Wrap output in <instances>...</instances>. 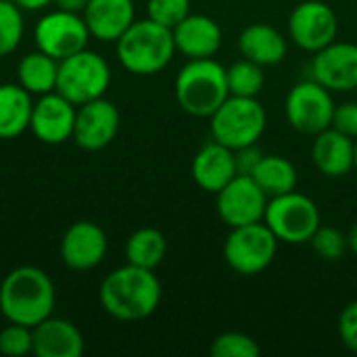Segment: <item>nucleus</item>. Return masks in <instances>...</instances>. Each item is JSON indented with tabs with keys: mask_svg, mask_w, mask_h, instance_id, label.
Returning <instances> with one entry per match:
<instances>
[{
	"mask_svg": "<svg viewBox=\"0 0 357 357\" xmlns=\"http://www.w3.org/2000/svg\"><path fill=\"white\" fill-rule=\"evenodd\" d=\"M333 92L314 77L295 84L284 98V115L299 134L316 136L333 126L335 115Z\"/></svg>",
	"mask_w": 357,
	"mask_h": 357,
	"instance_id": "9",
	"label": "nucleus"
},
{
	"mask_svg": "<svg viewBox=\"0 0 357 357\" xmlns=\"http://www.w3.org/2000/svg\"><path fill=\"white\" fill-rule=\"evenodd\" d=\"M167 253V241L157 228H138L126 241V261L138 268L155 270Z\"/></svg>",
	"mask_w": 357,
	"mask_h": 357,
	"instance_id": "26",
	"label": "nucleus"
},
{
	"mask_svg": "<svg viewBox=\"0 0 357 357\" xmlns=\"http://www.w3.org/2000/svg\"><path fill=\"white\" fill-rule=\"evenodd\" d=\"M190 174L199 188L218 195L238 174L234 151L215 140L205 142L192 159Z\"/></svg>",
	"mask_w": 357,
	"mask_h": 357,
	"instance_id": "18",
	"label": "nucleus"
},
{
	"mask_svg": "<svg viewBox=\"0 0 357 357\" xmlns=\"http://www.w3.org/2000/svg\"><path fill=\"white\" fill-rule=\"evenodd\" d=\"M161 282L155 270L126 264L105 276L98 289L102 310L119 322H138L153 316L161 303Z\"/></svg>",
	"mask_w": 357,
	"mask_h": 357,
	"instance_id": "1",
	"label": "nucleus"
},
{
	"mask_svg": "<svg viewBox=\"0 0 357 357\" xmlns=\"http://www.w3.org/2000/svg\"><path fill=\"white\" fill-rule=\"evenodd\" d=\"M226 82H228V90L232 96L255 98L261 92L264 82H266L264 67L243 56L241 61L226 67Z\"/></svg>",
	"mask_w": 357,
	"mask_h": 357,
	"instance_id": "27",
	"label": "nucleus"
},
{
	"mask_svg": "<svg viewBox=\"0 0 357 357\" xmlns=\"http://www.w3.org/2000/svg\"><path fill=\"white\" fill-rule=\"evenodd\" d=\"M33 100L19 84H0V140H10L29 130Z\"/></svg>",
	"mask_w": 357,
	"mask_h": 357,
	"instance_id": "23",
	"label": "nucleus"
},
{
	"mask_svg": "<svg viewBox=\"0 0 357 357\" xmlns=\"http://www.w3.org/2000/svg\"><path fill=\"white\" fill-rule=\"evenodd\" d=\"M312 159L326 178H343L356 167V140L343 132L328 128L314 136Z\"/></svg>",
	"mask_w": 357,
	"mask_h": 357,
	"instance_id": "21",
	"label": "nucleus"
},
{
	"mask_svg": "<svg viewBox=\"0 0 357 357\" xmlns=\"http://www.w3.org/2000/svg\"><path fill=\"white\" fill-rule=\"evenodd\" d=\"M33 333V356L38 357H79L84 354L82 331L63 318L48 316L31 328Z\"/></svg>",
	"mask_w": 357,
	"mask_h": 357,
	"instance_id": "20",
	"label": "nucleus"
},
{
	"mask_svg": "<svg viewBox=\"0 0 357 357\" xmlns=\"http://www.w3.org/2000/svg\"><path fill=\"white\" fill-rule=\"evenodd\" d=\"M119 123V109L105 96L94 98L77 107L71 140L84 151H102L115 140Z\"/></svg>",
	"mask_w": 357,
	"mask_h": 357,
	"instance_id": "13",
	"label": "nucleus"
},
{
	"mask_svg": "<svg viewBox=\"0 0 357 357\" xmlns=\"http://www.w3.org/2000/svg\"><path fill=\"white\" fill-rule=\"evenodd\" d=\"M314 253L324 259V261H337L345 255L347 249V234H343L339 228L333 226H322L314 232L312 241H310Z\"/></svg>",
	"mask_w": 357,
	"mask_h": 357,
	"instance_id": "30",
	"label": "nucleus"
},
{
	"mask_svg": "<svg viewBox=\"0 0 357 357\" xmlns=\"http://www.w3.org/2000/svg\"><path fill=\"white\" fill-rule=\"evenodd\" d=\"M54 303V282L42 268L19 266L0 282V314L6 322L33 328L52 316Z\"/></svg>",
	"mask_w": 357,
	"mask_h": 357,
	"instance_id": "2",
	"label": "nucleus"
},
{
	"mask_svg": "<svg viewBox=\"0 0 357 357\" xmlns=\"http://www.w3.org/2000/svg\"><path fill=\"white\" fill-rule=\"evenodd\" d=\"M90 38L92 36L84 17L79 13H69L63 8H54L42 15L33 27L38 50L50 54L56 61L88 48Z\"/></svg>",
	"mask_w": 357,
	"mask_h": 357,
	"instance_id": "10",
	"label": "nucleus"
},
{
	"mask_svg": "<svg viewBox=\"0 0 357 357\" xmlns=\"http://www.w3.org/2000/svg\"><path fill=\"white\" fill-rule=\"evenodd\" d=\"M52 4L56 8H63V10H69V13H84L88 0H52Z\"/></svg>",
	"mask_w": 357,
	"mask_h": 357,
	"instance_id": "36",
	"label": "nucleus"
},
{
	"mask_svg": "<svg viewBox=\"0 0 357 357\" xmlns=\"http://www.w3.org/2000/svg\"><path fill=\"white\" fill-rule=\"evenodd\" d=\"M23 13L25 10H44L48 4H52V0H13Z\"/></svg>",
	"mask_w": 357,
	"mask_h": 357,
	"instance_id": "37",
	"label": "nucleus"
},
{
	"mask_svg": "<svg viewBox=\"0 0 357 357\" xmlns=\"http://www.w3.org/2000/svg\"><path fill=\"white\" fill-rule=\"evenodd\" d=\"M339 337L349 351L357 354V299L347 303L339 316Z\"/></svg>",
	"mask_w": 357,
	"mask_h": 357,
	"instance_id": "33",
	"label": "nucleus"
},
{
	"mask_svg": "<svg viewBox=\"0 0 357 357\" xmlns=\"http://www.w3.org/2000/svg\"><path fill=\"white\" fill-rule=\"evenodd\" d=\"M107 249L109 243L105 230L90 220H79L65 230L59 245V255L69 270L86 272L105 259Z\"/></svg>",
	"mask_w": 357,
	"mask_h": 357,
	"instance_id": "14",
	"label": "nucleus"
},
{
	"mask_svg": "<svg viewBox=\"0 0 357 357\" xmlns=\"http://www.w3.org/2000/svg\"><path fill=\"white\" fill-rule=\"evenodd\" d=\"M23 10L13 0H0V56L15 52L23 40Z\"/></svg>",
	"mask_w": 357,
	"mask_h": 357,
	"instance_id": "28",
	"label": "nucleus"
},
{
	"mask_svg": "<svg viewBox=\"0 0 357 357\" xmlns=\"http://www.w3.org/2000/svg\"><path fill=\"white\" fill-rule=\"evenodd\" d=\"M59 61L42 50L27 52L17 65V84L31 96L48 94L56 88Z\"/></svg>",
	"mask_w": 357,
	"mask_h": 357,
	"instance_id": "24",
	"label": "nucleus"
},
{
	"mask_svg": "<svg viewBox=\"0 0 357 357\" xmlns=\"http://www.w3.org/2000/svg\"><path fill=\"white\" fill-rule=\"evenodd\" d=\"M174 94L180 109L192 117H211L230 96L226 67L211 59H188L178 71Z\"/></svg>",
	"mask_w": 357,
	"mask_h": 357,
	"instance_id": "4",
	"label": "nucleus"
},
{
	"mask_svg": "<svg viewBox=\"0 0 357 357\" xmlns=\"http://www.w3.org/2000/svg\"><path fill=\"white\" fill-rule=\"evenodd\" d=\"M264 153L257 149V144H251V146H243L238 151H234V159H236V172L238 174H245V176H251L253 169L257 167V163L261 161Z\"/></svg>",
	"mask_w": 357,
	"mask_h": 357,
	"instance_id": "35",
	"label": "nucleus"
},
{
	"mask_svg": "<svg viewBox=\"0 0 357 357\" xmlns=\"http://www.w3.org/2000/svg\"><path fill=\"white\" fill-rule=\"evenodd\" d=\"M174 44L176 52L186 59H211L222 48V27L215 19L207 15L190 13L184 17L174 29Z\"/></svg>",
	"mask_w": 357,
	"mask_h": 357,
	"instance_id": "17",
	"label": "nucleus"
},
{
	"mask_svg": "<svg viewBox=\"0 0 357 357\" xmlns=\"http://www.w3.org/2000/svg\"><path fill=\"white\" fill-rule=\"evenodd\" d=\"M251 178L259 184L268 199L287 195L297 186V169L282 155H264L257 167L253 169Z\"/></svg>",
	"mask_w": 357,
	"mask_h": 357,
	"instance_id": "25",
	"label": "nucleus"
},
{
	"mask_svg": "<svg viewBox=\"0 0 357 357\" xmlns=\"http://www.w3.org/2000/svg\"><path fill=\"white\" fill-rule=\"evenodd\" d=\"M335 130L343 132L349 138H357V100H347L335 107L333 126Z\"/></svg>",
	"mask_w": 357,
	"mask_h": 357,
	"instance_id": "34",
	"label": "nucleus"
},
{
	"mask_svg": "<svg viewBox=\"0 0 357 357\" xmlns=\"http://www.w3.org/2000/svg\"><path fill=\"white\" fill-rule=\"evenodd\" d=\"M0 354L8 357H25L33 354V333L29 326L8 322L0 331Z\"/></svg>",
	"mask_w": 357,
	"mask_h": 357,
	"instance_id": "31",
	"label": "nucleus"
},
{
	"mask_svg": "<svg viewBox=\"0 0 357 357\" xmlns=\"http://www.w3.org/2000/svg\"><path fill=\"white\" fill-rule=\"evenodd\" d=\"M278 243L280 241L266 222L236 226L230 228V234L224 241V259L236 274L255 276L272 266L278 253Z\"/></svg>",
	"mask_w": 357,
	"mask_h": 357,
	"instance_id": "8",
	"label": "nucleus"
},
{
	"mask_svg": "<svg viewBox=\"0 0 357 357\" xmlns=\"http://www.w3.org/2000/svg\"><path fill=\"white\" fill-rule=\"evenodd\" d=\"M188 15L190 0H146V17L169 29H174Z\"/></svg>",
	"mask_w": 357,
	"mask_h": 357,
	"instance_id": "32",
	"label": "nucleus"
},
{
	"mask_svg": "<svg viewBox=\"0 0 357 357\" xmlns=\"http://www.w3.org/2000/svg\"><path fill=\"white\" fill-rule=\"evenodd\" d=\"M115 52L126 71L134 75H155L163 71L176 54L174 33L169 27L146 17L134 21L121 33L115 42Z\"/></svg>",
	"mask_w": 357,
	"mask_h": 357,
	"instance_id": "3",
	"label": "nucleus"
},
{
	"mask_svg": "<svg viewBox=\"0 0 357 357\" xmlns=\"http://www.w3.org/2000/svg\"><path fill=\"white\" fill-rule=\"evenodd\" d=\"M289 36L301 50L318 52L339 36L337 13L322 0H303L289 17Z\"/></svg>",
	"mask_w": 357,
	"mask_h": 357,
	"instance_id": "11",
	"label": "nucleus"
},
{
	"mask_svg": "<svg viewBox=\"0 0 357 357\" xmlns=\"http://www.w3.org/2000/svg\"><path fill=\"white\" fill-rule=\"evenodd\" d=\"M347 249L357 257V222L351 226V230L347 232Z\"/></svg>",
	"mask_w": 357,
	"mask_h": 357,
	"instance_id": "38",
	"label": "nucleus"
},
{
	"mask_svg": "<svg viewBox=\"0 0 357 357\" xmlns=\"http://www.w3.org/2000/svg\"><path fill=\"white\" fill-rule=\"evenodd\" d=\"M88 31L98 42H117L136 21L134 0H88L82 13Z\"/></svg>",
	"mask_w": 357,
	"mask_h": 357,
	"instance_id": "19",
	"label": "nucleus"
},
{
	"mask_svg": "<svg viewBox=\"0 0 357 357\" xmlns=\"http://www.w3.org/2000/svg\"><path fill=\"white\" fill-rule=\"evenodd\" d=\"M238 50L245 59L261 67H270L284 61L289 52V42L276 27L268 23H253L241 31Z\"/></svg>",
	"mask_w": 357,
	"mask_h": 357,
	"instance_id": "22",
	"label": "nucleus"
},
{
	"mask_svg": "<svg viewBox=\"0 0 357 357\" xmlns=\"http://www.w3.org/2000/svg\"><path fill=\"white\" fill-rule=\"evenodd\" d=\"M264 222L280 243L305 245L320 228L322 218L314 199L291 190L287 195L268 199Z\"/></svg>",
	"mask_w": 357,
	"mask_h": 357,
	"instance_id": "7",
	"label": "nucleus"
},
{
	"mask_svg": "<svg viewBox=\"0 0 357 357\" xmlns=\"http://www.w3.org/2000/svg\"><path fill=\"white\" fill-rule=\"evenodd\" d=\"M111 86V67L98 52L84 48L59 61L56 92L75 107L105 96Z\"/></svg>",
	"mask_w": 357,
	"mask_h": 357,
	"instance_id": "6",
	"label": "nucleus"
},
{
	"mask_svg": "<svg viewBox=\"0 0 357 357\" xmlns=\"http://www.w3.org/2000/svg\"><path fill=\"white\" fill-rule=\"evenodd\" d=\"M268 115L264 105L249 96H228L215 113L209 117L211 140L238 151L243 146L257 144L266 132Z\"/></svg>",
	"mask_w": 357,
	"mask_h": 357,
	"instance_id": "5",
	"label": "nucleus"
},
{
	"mask_svg": "<svg viewBox=\"0 0 357 357\" xmlns=\"http://www.w3.org/2000/svg\"><path fill=\"white\" fill-rule=\"evenodd\" d=\"M356 167H357V138H356Z\"/></svg>",
	"mask_w": 357,
	"mask_h": 357,
	"instance_id": "39",
	"label": "nucleus"
},
{
	"mask_svg": "<svg viewBox=\"0 0 357 357\" xmlns=\"http://www.w3.org/2000/svg\"><path fill=\"white\" fill-rule=\"evenodd\" d=\"M312 77L331 92L357 90V44L335 40L314 52Z\"/></svg>",
	"mask_w": 357,
	"mask_h": 357,
	"instance_id": "16",
	"label": "nucleus"
},
{
	"mask_svg": "<svg viewBox=\"0 0 357 357\" xmlns=\"http://www.w3.org/2000/svg\"><path fill=\"white\" fill-rule=\"evenodd\" d=\"M215 197L218 215L228 228L264 222L268 195L251 176L236 174Z\"/></svg>",
	"mask_w": 357,
	"mask_h": 357,
	"instance_id": "12",
	"label": "nucleus"
},
{
	"mask_svg": "<svg viewBox=\"0 0 357 357\" xmlns=\"http://www.w3.org/2000/svg\"><path fill=\"white\" fill-rule=\"evenodd\" d=\"M209 354L213 357H257L261 354L257 341L245 333H222L211 341Z\"/></svg>",
	"mask_w": 357,
	"mask_h": 357,
	"instance_id": "29",
	"label": "nucleus"
},
{
	"mask_svg": "<svg viewBox=\"0 0 357 357\" xmlns=\"http://www.w3.org/2000/svg\"><path fill=\"white\" fill-rule=\"evenodd\" d=\"M75 111L77 107L69 102L65 96H61L56 90L42 94L38 96V100H33L29 130L44 144H63L73 136Z\"/></svg>",
	"mask_w": 357,
	"mask_h": 357,
	"instance_id": "15",
	"label": "nucleus"
}]
</instances>
